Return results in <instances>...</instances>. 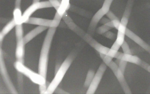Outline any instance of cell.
I'll use <instances>...</instances> for the list:
<instances>
[{"mask_svg": "<svg viewBox=\"0 0 150 94\" xmlns=\"http://www.w3.org/2000/svg\"><path fill=\"white\" fill-rule=\"evenodd\" d=\"M56 31V28H49L47 33L41 49L38 65V73H39L46 79L48 70L50 50Z\"/></svg>", "mask_w": 150, "mask_h": 94, "instance_id": "1", "label": "cell"}, {"mask_svg": "<svg viewBox=\"0 0 150 94\" xmlns=\"http://www.w3.org/2000/svg\"><path fill=\"white\" fill-rule=\"evenodd\" d=\"M76 56V54L75 52H73L70 53L68 56L67 57L63 63L61 65L58 72L55 74L54 78L51 82L50 83L49 86L47 88L46 92L45 94H52L54 93L56 89L61 82L66 72L68 70L72 62H73Z\"/></svg>", "mask_w": 150, "mask_h": 94, "instance_id": "2", "label": "cell"}, {"mask_svg": "<svg viewBox=\"0 0 150 94\" xmlns=\"http://www.w3.org/2000/svg\"><path fill=\"white\" fill-rule=\"evenodd\" d=\"M14 67L18 71L24 75L29 78L33 82L38 85L46 84V79L40 75L39 73H36L31 69L25 66L24 64L19 61H16L14 63Z\"/></svg>", "mask_w": 150, "mask_h": 94, "instance_id": "3", "label": "cell"}, {"mask_svg": "<svg viewBox=\"0 0 150 94\" xmlns=\"http://www.w3.org/2000/svg\"><path fill=\"white\" fill-rule=\"evenodd\" d=\"M16 37L17 46L16 49L15 56L17 61L24 64L25 62V42L24 40V32L22 25H17L16 27Z\"/></svg>", "mask_w": 150, "mask_h": 94, "instance_id": "4", "label": "cell"}, {"mask_svg": "<svg viewBox=\"0 0 150 94\" xmlns=\"http://www.w3.org/2000/svg\"><path fill=\"white\" fill-rule=\"evenodd\" d=\"M112 2V0L105 1L102 8L98 11L97 12L93 17L88 29V33L89 35L94 33L98 23L102 19L104 16L106 15L108 12L109 11Z\"/></svg>", "mask_w": 150, "mask_h": 94, "instance_id": "5", "label": "cell"}, {"mask_svg": "<svg viewBox=\"0 0 150 94\" xmlns=\"http://www.w3.org/2000/svg\"><path fill=\"white\" fill-rule=\"evenodd\" d=\"M0 71L1 75L2 76V79L5 83L6 87L8 89L9 92L11 94H17L18 93L16 90L14 85L12 83L11 80V78L9 76L8 71H7L4 59L3 52L2 51V48H1V57H0Z\"/></svg>", "mask_w": 150, "mask_h": 94, "instance_id": "6", "label": "cell"}, {"mask_svg": "<svg viewBox=\"0 0 150 94\" xmlns=\"http://www.w3.org/2000/svg\"><path fill=\"white\" fill-rule=\"evenodd\" d=\"M107 66L111 69L112 72L114 74L117 79L118 80L121 86L123 91L126 94H131L132 92L129 86L128 85L127 82L125 78L124 74L120 71L117 65L114 61H111L107 65Z\"/></svg>", "mask_w": 150, "mask_h": 94, "instance_id": "7", "label": "cell"}, {"mask_svg": "<svg viewBox=\"0 0 150 94\" xmlns=\"http://www.w3.org/2000/svg\"><path fill=\"white\" fill-rule=\"evenodd\" d=\"M107 69V65L105 64H101L99 68L98 69L96 73L95 74L92 81L89 86L88 89L87 90V94H94L97 90L99 84L101 82L103 76Z\"/></svg>", "mask_w": 150, "mask_h": 94, "instance_id": "8", "label": "cell"}, {"mask_svg": "<svg viewBox=\"0 0 150 94\" xmlns=\"http://www.w3.org/2000/svg\"><path fill=\"white\" fill-rule=\"evenodd\" d=\"M51 7H53V6L49 1L40 2L37 4H32V5L30 6L27 9H26L22 15L23 24L26 23L31 18L30 17L31 15L38 10Z\"/></svg>", "mask_w": 150, "mask_h": 94, "instance_id": "9", "label": "cell"}, {"mask_svg": "<svg viewBox=\"0 0 150 94\" xmlns=\"http://www.w3.org/2000/svg\"><path fill=\"white\" fill-rule=\"evenodd\" d=\"M81 37H82L84 41H85L88 44L90 45L91 46L94 48V49H95L100 54L107 55L109 51V48L104 46L98 43L89 34H86L84 33Z\"/></svg>", "mask_w": 150, "mask_h": 94, "instance_id": "10", "label": "cell"}, {"mask_svg": "<svg viewBox=\"0 0 150 94\" xmlns=\"http://www.w3.org/2000/svg\"><path fill=\"white\" fill-rule=\"evenodd\" d=\"M59 22L56 21L54 19L49 20V19H43L39 18L31 17L29 20L26 23V24L36 25L39 26H43L45 27L57 28L58 27L59 24Z\"/></svg>", "mask_w": 150, "mask_h": 94, "instance_id": "11", "label": "cell"}, {"mask_svg": "<svg viewBox=\"0 0 150 94\" xmlns=\"http://www.w3.org/2000/svg\"><path fill=\"white\" fill-rule=\"evenodd\" d=\"M129 18L123 17L120 21V24L118 29V34L117 35L115 41L118 45L121 46L124 42L125 41V32L127 29V26L128 25Z\"/></svg>", "mask_w": 150, "mask_h": 94, "instance_id": "12", "label": "cell"}, {"mask_svg": "<svg viewBox=\"0 0 150 94\" xmlns=\"http://www.w3.org/2000/svg\"><path fill=\"white\" fill-rule=\"evenodd\" d=\"M125 36H127L128 37L131 39L133 41L139 45L142 48H143L144 50L150 53V46L147 43H146L141 38L139 37L138 35L135 34L134 33L131 31L130 30L127 28L125 32Z\"/></svg>", "mask_w": 150, "mask_h": 94, "instance_id": "13", "label": "cell"}, {"mask_svg": "<svg viewBox=\"0 0 150 94\" xmlns=\"http://www.w3.org/2000/svg\"><path fill=\"white\" fill-rule=\"evenodd\" d=\"M114 58L117 59L124 61L127 63L129 62L139 66L141 64L142 61V60L140 58L136 56H134L132 54H125L119 52L116 53Z\"/></svg>", "mask_w": 150, "mask_h": 94, "instance_id": "14", "label": "cell"}, {"mask_svg": "<svg viewBox=\"0 0 150 94\" xmlns=\"http://www.w3.org/2000/svg\"><path fill=\"white\" fill-rule=\"evenodd\" d=\"M48 28L43 26H38L28 33L24 37V42L25 45L29 43V42L31 41V40L35 38L36 36L41 34L43 31H45Z\"/></svg>", "mask_w": 150, "mask_h": 94, "instance_id": "15", "label": "cell"}, {"mask_svg": "<svg viewBox=\"0 0 150 94\" xmlns=\"http://www.w3.org/2000/svg\"><path fill=\"white\" fill-rule=\"evenodd\" d=\"M17 25L15 21L14 20V19H13L11 21H10L4 27L3 29H2V31L1 32V33H0V41H1V44H2V41H3L5 36L7 34H8L14 27H16Z\"/></svg>", "mask_w": 150, "mask_h": 94, "instance_id": "16", "label": "cell"}, {"mask_svg": "<svg viewBox=\"0 0 150 94\" xmlns=\"http://www.w3.org/2000/svg\"><path fill=\"white\" fill-rule=\"evenodd\" d=\"M70 7V1L69 0H63L61 1L60 7L58 10L57 11V13L60 16V17L63 18L64 15L66 12Z\"/></svg>", "mask_w": 150, "mask_h": 94, "instance_id": "17", "label": "cell"}, {"mask_svg": "<svg viewBox=\"0 0 150 94\" xmlns=\"http://www.w3.org/2000/svg\"><path fill=\"white\" fill-rule=\"evenodd\" d=\"M14 20L17 25H22V14L21 9L15 8L13 12Z\"/></svg>", "mask_w": 150, "mask_h": 94, "instance_id": "18", "label": "cell"}, {"mask_svg": "<svg viewBox=\"0 0 150 94\" xmlns=\"http://www.w3.org/2000/svg\"><path fill=\"white\" fill-rule=\"evenodd\" d=\"M95 72L92 70H90L87 73V76L86 78L85 81L84 83V87L87 88L90 85L95 75Z\"/></svg>", "mask_w": 150, "mask_h": 94, "instance_id": "19", "label": "cell"}, {"mask_svg": "<svg viewBox=\"0 0 150 94\" xmlns=\"http://www.w3.org/2000/svg\"><path fill=\"white\" fill-rule=\"evenodd\" d=\"M120 48H121V46L118 45L116 41L115 42L114 44L112 45V47H111V49H110L109 51L108 52L107 55L109 56L112 57V58H114L116 55V53L118 52Z\"/></svg>", "mask_w": 150, "mask_h": 94, "instance_id": "20", "label": "cell"}, {"mask_svg": "<svg viewBox=\"0 0 150 94\" xmlns=\"http://www.w3.org/2000/svg\"><path fill=\"white\" fill-rule=\"evenodd\" d=\"M133 1H129L127 3L126 9L125 10L124 13L123 14V17L129 18L130 17L132 9L133 7Z\"/></svg>", "mask_w": 150, "mask_h": 94, "instance_id": "21", "label": "cell"}, {"mask_svg": "<svg viewBox=\"0 0 150 94\" xmlns=\"http://www.w3.org/2000/svg\"><path fill=\"white\" fill-rule=\"evenodd\" d=\"M112 28L108 27L106 25H103L98 28L96 30V32L99 35H104L105 33L108 32Z\"/></svg>", "mask_w": 150, "mask_h": 94, "instance_id": "22", "label": "cell"}, {"mask_svg": "<svg viewBox=\"0 0 150 94\" xmlns=\"http://www.w3.org/2000/svg\"><path fill=\"white\" fill-rule=\"evenodd\" d=\"M23 74L20 72H18V82L19 85V90L22 93L23 92Z\"/></svg>", "mask_w": 150, "mask_h": 94, "instance_id": "23", "label": "cell"}, {"mask_svg": "<svg viewBox=\"0 0 150 94\" xmlns=\"http://www.w3.org/2000/svg\"><path fill=\"white\" fill-rule=\"evenodd\" d=\"M123 50L124 54H132L131 51L130 50V47L128 45V43L125 41L123 44L121 46Z\"/></svg>", "mask_w": 150, "mask_h": 94, "instance_id": "24", "label": "cell"}, {"mask_svg": "<svg viewBox=\"0 0 150 94\" xmlns=\"http://www.w3.org/2000/svg\"><path fill=\"white\" fill-rule=\"evenodd\" d=\"M100 54V53H99ZM100 56L101 57V58L103 60V62L106 65H107L110 62L112 61V57L108 56L107 55H104L102 54H100Z\"/></svg>", "mask_w": 150, "mask_h": 94, "instance_id": "25", "label": "cell"}, {"mask_svg": "<svg viewBox=\"0 0 150 94\" xmlns=\"http://www.w3.org/2000/svg\"><path fill=\"white\" fill-rule=\"evenodd\" d=\"M127 65V62L126 61H122V60L120 61L118 65V68L123 74H124Z\"/></svg>", "mask_w": 150, "mask_h": 94, "instance_id": "26", "label": "cell"}, {"mask_svg": "<svg viewBox=\"0 0 150 94\" xmlns=\"http://www.w3.org/2000/svg\"><path fill=\"white\" fill-rule=\"evenodd\" d=\"M104 36L108 39L112 40L116 39V37H117L115 34L110 31H108L107 32L105 33L104 34Z\"/></svg>", "mask_w": 150, "mask_h": 94, "instance_id": "27", "label": "cell"}, {"mask_svg": "<svg viewBox=\"0 0 150 94\" xmlns=\"http://www.w3.org/2000/svg\"><path fill=\"white\" fill-rule=\"evenodd\" d=\"M49 1L53 7H54L56 10V11L58 10L59 8L60 7L61 1L60 2L59 1H57V0H51V1Z\"/></svg>", "mask_w": 150, "mask_h": 94, "instance_id": "28", "label": "cell"}, {"mask_svg": "<svg viewBox=\"0 0 150 94\" xmlns=\"http://www.w3.org/2000/svg\"><path fill=\"white\" fill-rule=\"evenodd\" d=\"M106 15L107 16L110 21H113L115 20H119L118 19V18L117 17V16L110 10L108 12Z\"/></svg>", "mask_w": 150, "mask_h": 94, "instance_id": "29", "label": "cell"}, {"mask_svg": "<svg viewBox=\"0 0 150 94\" xmlns=\"http://www.w3.org/2000/svg\"><path fill=\"white\" fill-rule=\"evenodd\" d=\"M47 86L46 84H42L39 85V89L40 93L41 94H45L47 90Z\"/></svg>", "mask_w": 150, "mask_h": 94, "instance_id": "30", "label": "cell"}, {"mask_svg": "<svg viewBox=\"0 0 150 94\" xmlns=\"http://www.w3.org/2000/svg\"><path fill=\"white\" fill-rule=\"evenodd\" d=\"M140 67H141L142 68L144 69L145 70L147 71L148 72H150V66L148 64L146 63L144 61H142L140 65Z\"/></svg>", "mask_w": 150, "mask_h": 94, "instance_id": "31", "label": "cell"}, {"mask_svg": "<svg viewBox=\"0 0 150 94\" xmlns=\"http://www.w3.org/2000/svg\"><path fill=\"white\" fill-rule=\"evenodd\" d=\"M54 92L56 94H69V93L66 92V91L63 90V89H62L61 88H60L59 87L57 88L56 90H55V92Z\"/></svg>", "mask_w": 150, "mask_h": 94, "instance_id": "32", "label": "cell"}, {"mask_svg": "<svg viewBox=\"0 0 150 94\" xmlns=\"http://www.w3.org/2000/svg\"><path fill=\"white\" fill-rule=\"evenodd\" d=\"M111 21L112 22L114 28L118 30L120 24V21H119V20H115Z\"/></svg>", "mask_w": 150, "mask_h": 94, "instance_id": "33", "label": "cell"}, {"mask_svg": "<svg viewBox=\"0 0 150 94\" xmlns=\"http://www.w3.org/2000/svg\"><path fill=\"white\" fill-rule=\"evenodd\" d=\"M110 21V20L109 19L103 17L102 19H101V20H100V22L101 24L105 25V24H107Z\"/></svg>", "mask_w": 150, "mask_h": 94, "instance_id": "34", "label": "cell"}, {"mask_svg": "<svg viewBox=\"0 0 150 94\" xmlns=\"http://www.w3.org/2000/svg\"><path fill=\"white\" fill-rule=\"evenodd\" d=\"M21 1L20 0H18L15 1V8H18L21 9Z\"/></svg>", "mask_w": 150, "mask_h": 94, "instance_id": "35", "label": "cell"}, {"mask_svg": "<svg viewBox=\"0 0 150 94\" xmlns=\"http://www.w3.org/2000/svg\"><path fill=\"white\" fill-rule=\"evenodd\" d=\"M61 65L60 64H57L55 66V74H56L57 72H58V71L59 70V69L60 68Z\"/></svg>", "mask_w": 150, "mask_h": 94, "instance_id": "36", "label": "cell"}, {"mask_svg": "<svg viewBox=\"0 0 150 94\" xmlns=\"http://www.w3.org/2000/svg\"><path fill=\"white\" fill-rule=\"evenodd\" d=\"M39 2H40V1H39V0H34L33 1V4H37L39 3Z\"/></svg>", "mask_w": 150, "mask_h": 94, "instance_id": "37", "label": "cell"}]
</instances>
